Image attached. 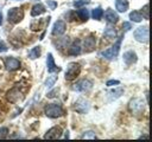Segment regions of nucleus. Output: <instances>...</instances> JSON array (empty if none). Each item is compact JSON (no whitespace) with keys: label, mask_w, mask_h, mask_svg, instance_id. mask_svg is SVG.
Instances as JSON below:
<instances>
[{"label":"nucleus","mask_w":152,"mask_h":142,"mask_svg":"<svg viewBox=\"0 0 152 142\" xmlns=\"http://www.w3.org/2000/svg\"><path fill=\"white\" fill-rule=\"evenodd\" d=\"M122 38H124V34H122L120 38H118V40L114 43V45H113L110 49H108V50H106V51H102V52L100 53V56H102V57L106 58V59H113V58H115V57L118 56L119 51H120V46H121V40H122Z\"/></svg>","instance_id":"f03ea898"},{"label":"nucleus","mask_w":152,"mask_h":142,"mask_svg":"<svg viewBox=\"0 0 152 142\" xmlns=\"http://www.w3.org/2000/svg\"><path fill=\"white\" fill-rule=\"evenodd\" d=\"M103 14H104V19H106V21L109 22V24H116L118 20H119V15H118V13L114 12L113 9H107Z\"/></svg>","instance_id":"f3484780"},{"label":"nucleus","mask_w":152,"mask_h":142,"mask_svg":"<svg viewBox=\"0 0 152 142\" xmlns=\"http://www.w3.org/2000/svg\"><path fill=\"white\" fill-rule=\"evenodd\" d=\"M90 109V104L87 99L84 98H78L74 103V110L77 111L78 114H87Z\"/></svg>","instance_id":"0eeeda50"},{"label":"nucleus","mask_w":152,"mask_h":142,"mask_svg":"<svg viewBox=\"0 0 152 142\" xmlns=\"http://www.w3.org/2000/svg\"><path fill=\"white\" fill-rule=\"evenodd\" d=\"M68 53H69L70 56H77V54L81 53V43H80V40L74 41V43L69 46Z\"/></svg>","instance_id":"6ab92c4d"},{"label":"nucleus","mask_w":152,"mask_h":142,"mask_svg":"<svg viewBox=\"0 0 152 142\" xmlns=\"http://www.w3.org/2000/svg\"><path fill=\"white\" fill-rule=\"evenodd\" d=\"M56 80H57V76H56V75L48 77V79L45 80V86H46V88H51V86L55 84Z\"/></svg>","instance_id":"bb28decb"},{"label":"nucleus","mask_w":152,"mask_h":142,"mask_svg":"<svg viewBox=\"0 0 152 142\" xmlns=\"http://www.w3.org/2000/svg\"><path fill=\"white\" fill-rule=\"evenodd\" d=\"M44 112L48 117L50 118H57V117H61L64 115V110L63 108L59 105V104H56V103H51V104H48L44 109Z\"/></svg>","instance_id":"f257e3e1"},{"label":"nucleus","mask_w":152,"mask_h":142,"mask_svg":"<svg viewBox=\"0 0 152 142\" xmlns=\"http://www.w3.org/2000/svg\"><path fill=\"white\" fill-rule=\"evenodd\" d=\"M129 19H131L132 21H134V22H140V21L144 19V17H142V14H141L140 12L133 11V12L129 13Z\"/></svg>","instance_id":"4be33fe9"},{"label":"nucleus","mask_w":152,"mask_h":142,"mask_svg":"<svg viewBox=\"0 0 152 142\" xmlns=\"http://www.w3.org/2000/svg\"><path fill=\"white\" fill-rule=\"evenodd\" d=\"M6 98H7L11 103H18V102L23 101L24 95H23L18 89L13 88V89H11L10 91H7V93H6Z\"/></svg>","instance_id":"1a4fd4ad"},{"label":"nucleus","mask_w":152,"mask_h":142,"mask_svg":"<svg viewBox=\"0 0 152 142\" xmlns=\"http://www.w3.org/2000/svg\"><path fill=\"white\" fill-rule=\"evenodd\" d=\"M81 138H83V140H87V138L95 140V138H96V135H95V133H94V131L89 130V131H86V133H84V134L81 136Z\"/></svg>","instance_id":"cd10ccee"},{"label":"nucleus","mask_w":152,"mask_h":142,"mask_svg":"<svg viewBox=\"0 0 152 142\" xmlns=\"http://www.w3.org/2000/svg\"><path fill=\"white\" fill-rule=\"evenodd\" d=\"M144 108H145V103L141 98L139 97H134L129 101L128 103V109L129 111L133 114V115H139L144 111Z\"/></svg>","instance_id":"7ed1b4c3"},{"label":"nucleus","mask_w":152,"mask_h":142,"mask_svg":"<svg viewBox=\"0 0 152 142\" xmlns=\"http://www.w3.org/2000/svg\"><path fill=\"white\" fill-rule=\"evenodd\" d=\"M134 38L139 43H147L148 41V38H150V31H148V27L147 26H140L138 27L134 33H133Z\"/></svg>","instance_id":"423d86ee"},{"label":"nucleus","mask_w":152,"mask_h":142,"mask_svg":"<svg viewBox=\"0 0 152 142\" xmlns=\"http://www.w3.org/2000/svg\"><path fill=\"white\" fill-rule=\"evenodd\" d=\"M14 1H19V0H14Z\"/></svg>","instance_id":"e433bc0d"},{"label":"nucleus","mask_w":152,"mask_h":142,"mask_svg":"<svg viewBox=\"0 0 152 142\" xmlns=\"http://www.w3.org/2000/svg\"><path fill=\"white\" fill-rule=\"evenodd\" d=\"M46 5L50 7V9H55L57 7V2L53 0H46Z\"/></svg>","instance_id":"2f4dec72"},{"label":"nucleus","mask_w":152,"mask_h":142,"mask_svg":"<svg viewBox=\"0 0 152 142\" xmlns=\"http://www.w3.org/2000/svg\"><path fill=\"white\" fill-rule=\"evenodd\" d=\"M50 19H51L50 17H48V18H44V19H39L37 24H36L34 21H32V22H31V30H32V31H39V30L44 28L46 25H49V22H50Z\"/></svg>","instance_id":"dca6fc26"},{"label":"nucleus","mask_w":152,"mask_h":142,"mask_svg":"<svg viewBox=\"0 0 152 142\" xmlns=\"http://www.w3.org/2000/svg\"><path fill=\"white\" fill-rule=\"evenodd\" d=\"M91 17H93V19H95V20H101V18L103 17V9H102L101 7H97V8L93 9Z\"/></svg>","instance_id":"a878e982"},{"label":"nucleus","mask_w":152,"mask_h":142,"mask_svg":"<svg viewBox=\"0 0 152 142\" xmlns=\"http://www.w3.org/2000/svg\"><path fill=\"white\" fill-rule=\"evenodd\" d=\"M7 18H8V21L11 24H18L24 19V12L19 7H13L8 11Z\"/></svg>","instance_id":"39448f33"},{"label":"nucleus","mask_w":152,"mask_h":142,"mask_svg":"<svg viewBox=\"0 0 152 142\" xmlns=\"http://www.w3.org/2000/svg\"><path fill=\"white\" fill-rule=\"evenodd\" d=\"M95 44H96V38H95L93 34L88 36V37L84 39V41H83V50H84V52L89 53V52L94 51Z\"/></svg>","instance_id":"9d476101"},{"label":"nucleus","mask_w":152,"mask_h":142,"mask_svg":"<svg viewBox=\"0 0 152 142\" xmlns=\"http://www.w3.org/2000/svg\"><path fill=\"white\" fill-rule=\"evenodd\" d=\"M107 86H113V85H119L120 82L118 79H110V80H107Z\"/></svg>","instance_id":"473e14b6"},{"label":"nucleus","mask_w":152,"mask_h":142,"mask_svg":"<svg viewBox=\"0 0 152 142\" xmlns=\"http://www.w3.org/2000/svg\"><path fill=\"white\" fill-rule=\"evenodd\" d=\"M124 91H125V89L124 88H121V86H119V88H115V89H113V90H109L108 91V99L109 101H115V99H118L119 97H121V95H124Z\"/></svg>","instance_id":"a211bd4d"},{"label":"nucleus","mask_w":152,"mask_h":142,"mask_svg":"<svg viewBox=\"0 0 152 142\" xmlns=\"http://www.w3.org/2000/svg\"><path fill=\"white\" fill-rule=\"evenodd\" d=\"M8 136V128L1 127L0 128V138H6Z\"/></svg>","instance_id":"c756f323"},{"label":"nucleus","mask_w":152,"mask_h":142,"mask_svg":"<svg viewBox=\"0 0 152 142\" xmlns=\"http://www.w3.org/2000/svg\"><path fill=\"white\" fill-rule=\"evenodd\" d=\"M122 27H124V30H125V31H129V30L132 28V26H131V24H129V22H124Z\"/></svg>","instance_id":"f704fd0d"},{"label":"nucleus","mask_w":152,"mask_h":142,"mask_svg":"<svg viewBox=\"0 0 152 142\" xmlns=\"http://www.w3.org/2000/svg\"><path fill=\"white\" fill-rule=\"evenodd\" d=\"M5 66L8 71H14V70H18L20 67V62L17 58L8 57L5 59Z\"/></svg>","instance_id":"ddd939ff"},{"label":"nucleus","mask_w":152,"mask_h":142,"mask_svg":"<svg viewBox=\"0 0 152 142\" xmlns=\"http://www.w3.org/2000/svg\"><path fill=\"white\" fill-rule=\"evenodd\" d=\"M5 51H7V46L2 40H0V52H5Z\"/></svg>","instance_id":"72a5a7b5"},{"label":"nucleus","mask_w":152,"mask_h":142,"mask_svg":"<svg viewBox=\"0 0 152 142\" xmlns=\"http://www.w3.org/2000/svg\"><path fill=\"white\" fill-rule=\"evenodd\" d=\"M122 59H124V62H125L126 65H132V64L137 63V60H138V56H137V53H135L134 51L129 50V51H126V52L124 53Z\"/></svg>","instance_id":"f8f14e48"},{"label":"nucleus","mask_w":152,"mask_h":142,"mask_svg":"<svg viewBox=\"0 0 152 142\" xmlns=\"http://www.w3.org/2000/svg\"><path fill=\"white\" fill-rule=\"evenodd\" d=\"M103 36L107 38V39H115L116 38V31L112 27H106L104 32H103Z\"/></svg>","instance_id":"b1692460"},{"label":"nucleus","mask_w":152,"mask_h":142,"mask_svg":"<svg viewBox=\"0 0 152 142\" xmlns=\"http://www.w3.org/2000/svg\"><path fill=\"white\" fill-rule=\"evenodd\" d=\"M65 28H66V25L63 20H57L55 24H53V27H52V34L53 36H61L65 32Z\"/></svg>","instance_id":"4468645a"},{"label":"nucleus","mask_w":152,"mask_h":142,"mask_svg":"<svg viewBox=\"0 0 152 142\" xmlns=\"http://www.w3.org/2000/svg\"><path fill=\"white\" fill-rule=\"evenodd\" d=\"M45 7L42 5V4H37V5H34L33 7H32V9H31V15L32 17H38V15H40V14H43V13H45Z\"/></svg>","instance_id":"412c9836"},{"label":"nucleus","mask_w":152,"mask_h":142,"mask_svg":"<svg viewBox=\"0 0 152 142\" xmlns=\"http://www.w3.org/2000/svg\"><path fill=\"white\" fill-rule=\"evenodd\" d=\"M90 2V0H76V1H74V6L75 7H77V8H80V7H82V6H84V5H87V4H89Z\"/></svg>","instance_id":"c85d7f7f"},{"label":"nucleus","mask_w":152,"mask_h":142,"mask_svg":"<svg viewBox=\"0 0 152 142\" xmlns=\"http://www.w3.org/2000/svg\"><path fill=\"white\" fill-rule=\"evenodd\" d=\"M62 136V129L61 127H52L50 128L45 135H44V138H49V140H57Z\"/></svg>","instance_id":"9b49d317"},{"label":"nucleus","mask_w":152,"mask_h":142,"mask_svg":"<svg viewBox=\"0 0 152 142\" xmlns=\"http://www.w3.org/2000/svg\"><path fill=\"white\" fill-rule=\"evenodd\" d=\"M40 53H42L40 46H34V47L28 52V57H30V59H36V58H38V57L40 56Z\"/></svg>","instance_id":"393cba45"},{"label":"nucleus","mask_w":152,"mask_h":142,"mask_svg":"<svg viewBox=\"0 0 152 142\" xmlns=\"http://www.w3.org/2000/svg\"><path fill=\"white\" fill-rule=\"evenodd\" d=\"M142 11L141 12H144V14H142V17H144V19H146V20H148L150 19V13H148V5L146 4L142 8H141Z\"/></svg>","instance_id":"7c9ffc66"},{"label":"nucleus","mask_w":152,"mask_h":142,"mask_svg":"<svg viewBox=\"0 0 152 142\" xmlns=\"http://www.w3.org/2000/svg\"><path fill=\"white\" fill-rule=\"evenodd\" d=\"M81 72V65L78 63H69L68 66H66V70H65V79L66 80H72L75 79Z\"/></svg>","instance_id":"20e7f679"},{"label":"nucleus","mask_w":152,"mask_h":142,"mask_svg":"<svg viewBox=\"0 0 152 142\" xmlns=\"http://www.w3.org/2000/svg\"><path fill=\"white\" fill-rule=\"evenodd\" d=\"M77 15H78V18H80L81 20L87 21V20L89 19V11H88L87 8H81V7H80V9L77 11Z\"/></svg>","instance_id":"5701e85b"},{"label":"nucleus","mask_w":152,"mask_h":142,"mask_svg":"<svg viewBox=\"0 0 152 142\" xmlns=\"http://www.w3.org/2000/svg\"><path fill=\"white\" fill-rule=\"evenodd\" d=\"M1 24H2V14L0 13V25H1Z\"/></svg>","instance_id":"c9c22d12"},{"label":"nucleus","mask_w":152,"mask_h":142,"mask_svg":"<svg viewBox=\"0 0 152 142\" xmlns=\"http://www.w3.org/2000/svg\"><path fill=\"white\" fill-rule=\"evenodd\" d=\"M93 86V83L88 79H81L78 82H76L74 85H72V89L75 91H78V92H87L91 89Z\"/></svg>","instance_id":"6e6552de"},{"label":"nucleus","mask_w":152,"mask_h":142,"mask_svg":"<svg viewBox=\"0 0 152 142\" xmlns=\"http://www.w3.org/2000/svg\"><path fill=\"white\" fill-rule=\"evenodd\" d=\"M46 66H48V71L50 73H57L61 71V69L55 64L52 53H48V58H46Z\"/></svg>","instance_id":"2eb2a0df"},{"label":"nucleus","mask_w":152,"mask_h":142,"mask_svg":"<svg viewBox=\"0 0 152 142\" xmlns=\"http://www.w3.org/2000/svg\"><path fill=\"white\" fill-rule=\"evenodd\" d=\"M128 6H129V4L127 0H115V7L121 13L126 12L128 9Z\"/></svg>","instance_id":"aec40b11"}]
</instances>
